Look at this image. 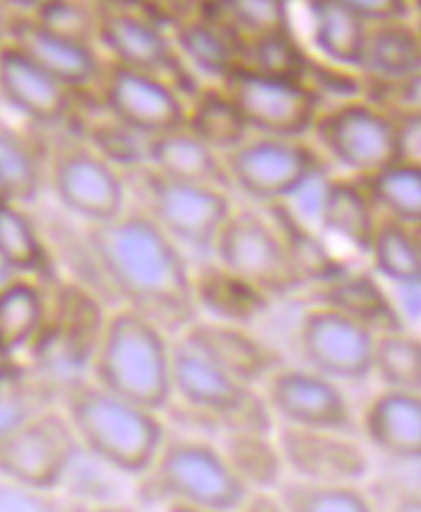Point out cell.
Returning a JSON list of instances; mask_svg holds the SVG:
<instances>
[{"label": "cell", "mask_w": 421, "mask_h": 512, "mask_svg": "<svg viewBox=\"0 0 421 512\" xmlns=\"http://www.w3.org/2000/svg\"><path fill=\"white\" fill-rule=\"evenodd\" d=\"M88 241L129 308L163 331L195 323V280L178 243L149 213H122L107 223L91 224Z\"/></svg>", "instance_id": "1"}, {"label": "cell", "mask_w": 421, "mask_h": 512, "mask_svg": "<svg viewBox=\"0 0 421 512\" xmlns=\"http://www.w3.org/2000/svg\"><path fill=\"white\" fill-rule=\"evenodd\" d=\"M60 397L83 452L121 475L139 478L167 438L157 410L117 396L98 382L75 379L61 387Z\"/></svg>", "instance_id": "2"}, {"label": "cell", "mask_w": 421, "mask_h": 512, "mask_svg": "<svg viewBox=\"0 0 421 512\" xmlns=\"http://www.w3.org/2000/svg\"><path fill=\"white\" fill-rule=\"evenodd\" d=\"M137 488L145 504L163 512H229L252 491L224 450L170 435L137 478Z\"/></svg>", "instance_id": "3"}, {"label": "cell", "mask_w": 421, "mask_h": 512, "mask_svg": "<svg viewBox=\"0 0 421 512\" xmlns=\"http://www.w3.org/2000/svg\"><path fill=\"white\" fill-rule=\"evenodd\" d=\"M172 346L160 326L132 308L114 313L93 351V381L129 401L165 409L173 397Z\"/></svg>", "instance_id": "4"}, {"label": "cell", "mask_w": 421, "mask_h": 512, "mask_svg": "<svg viewBox=\"0 0 421 512\" xmlns=\"http://www.w3.org/2000/svg\"><path fill=\"white\" fill-rule=\"evenodd\" d=\"M311 134L318 149L352 177H371L403 159L402 122L364 93L323 108Z\"/></svg>", "instance_id": "5"}, {"label": "cell", "mask_w": 421, "mask_h": 512, "mask_svg": "<svg viewBox=\"0 0 421 512\" xmlns=\"http://www.w3.org/2000/svg\"><path fill=\"white\" fill-rule=\"evenodd\" d=\"M213 249L221 269L265 297L287 294L303 279L292 244L255 211H232Z\"/></svg>", "instance_id": "6"}, {"label": "cell", "mask_w": 421, "mask_h": 512, "mask_svg": "<svg viewBox=\"0 0 421 512\" xmlns=\"http://www.w3.org/2000/svg\"><path fill=\"white\" fill-rule=\"evenodd\" d=\"M227 175L255 200L282 201L323 178V152L306 137L254 135L223 155Z\"/></svg>", "instance_id": "7"}, {"label": "cell", "mask_w": 421, "mask_h": 512, "mask_svg": "<svg viewBox=\"0 0 421 512\" xmlns=\"http://www.w3.org/2000/svg\"><path fill=\"white\" fill-rule=\"evenodd\" d=\"M173 396L234 433H267L269 405L204 354L181 341L172 351Z\"/></svg>", "instance_id": "8"}, {"label": "cell", "mask_w": 421, "mask_h": 512, "mask_svg": "<svg viewBox=\"0 0 421 512\" xmlns=\"http://www.w3.org/2000/svg\"><path fill=\"white\" fill-rule=\"evenodd\" d=\"M83 453L65 410L51 405L0 437V476L58 491Z\"/></svg>", "instance_id": "9"}, {"label": "cell", "mask_w": 421, "mask_h": 512, "mask_svg": "<svg viewBox=\"0 0 421 512\" xmlns=\"http://www.w3.org/2000/svg\"><path fill=\"white\" fill-rule=\"evenodd\" d=\"M221 88L250 132L306 137L323 111V96L308 80L262 75L237 68Z\"/></svg>", "instance_id": "10"}, {"label": "cell", "mask_w": 421, "mask_h": 512, "mask_svg": "<svg viewBox=\"0 0 421 512\" xmlns=\"http://www.w3.org/2000/svg\"><path fill=\"white\" fill-rule=\"evenodd\" d=\"M375 336L359 318L320 303L301 318L298 346L308 368L334 381L359 382L372 376Z\"/></svg>", "instance_id": "11"}, {"label": "cell", "mask_w": 421, "mask_h": 512, "mask_svg": "<svg viewBox=\"0 0 421 512\" xmlns=\"http://www.w3.org/2000/svg\"><path fill=\"white\" fill-rule=\"evenodd\" d=\"M149 213L176 243L213 249L232 208L223 188L185 182L150 170L144 175Z\"/></svg>", "instance_id": "12"}, {"label": "cell", "mask_w": 421, "mask_h": 512, "mask_svg": "<svg viewBox=\"0 0 421 512\" xmlns=\"http://www.w3.org/2000/svg\"><path fill=\"white\" fill-rule=\"evenodd\" d=\"M270 414L287 427L356 435L357 420L341 382L308 368H278L265 381Z\"/></svg>", "instance_id": "13"}, {"label": "cell", "mask_w": 421, "mask_h": 512, "mask_svg": "<svg viewBox=\"0 0 421 512\" xmlns=\"http://www.w3.org/2000/svg\"><path fill=\"white\" fill-rule=\"evenodd\" d=\"M101 83L102 103L125 129L152 139L186 126L185 101L160 73L111 65Z\"/></svg>", "instance_id": "14"}, {"label": "cell", "mask_w": 421, "mask_h": 512, "mask_svg": "<svg viewBox=\"0 0 421 512\" xmlns=\"http://www.w3.org/2000/svg\"><path fill=\"white\" fill-rule=\"evenodd\" d=\"M51 187L58 200L91 224L107 223L124 213L125 191L119 173L98 152L70 145L51 163Z\"/></svg>", "instance_id": "15"}, {"label": "cell", "mask_w": 421, "mask_h": 512, "mask_svg": "<svg viewBox=\"0 0 421 512\" xmlns=\"http://www.w3.org/2000/svg\"><path fill=\"white\" fill-rule=\"evenodd\" d=\"M354 437L285 425L277 445L283 465L295 473L297 480L359 483L369 470V458Z\"/></svg>", "instance_id": "16"}, {"label": "cell", "mask_w": 421, "mask_h": 512, "mask_svg": "<svg viewBox=\"0 0 421 512\" xmlns=\"http://www.w3.org/2000/svg\"><path fill=\"white\" fill-rule=\"evenodd\" d=\"M96 43L111 65L160 73L178 63L172 32L142 9H101Z\"/></svg>", "instance_id": "17"}, {"label": "cell", "mask_w": 421, "mask_h": 512, "mask_svg": "<svg viewBox=\"0 0 421 512\" xmlns=\"http://www.w3.org/2000/svg\"><path fill=\"white\" fill-rule=\"evenodd\" d=\"M7 40L70 91L102 80L106 71L96 43L66 37L30 19L12 20Z\"/></svg>", "instance_id": "18"}, {"label": "cell", "mask_w": 421, "mask_h": 512, "mask_svg": "<svg viewBox=\"0 0 421 512\" xmlns=\"http://www.w3.org/2000/svg\"><path fill=\"white\" fill-rule=\"evenodd\" d=\"M70 94L14 43L0 45V96L10 108L38 124H56L70 109Z\"/></svg>", "instance_id": "19"}, {"label": "cell", "mask_w": 421, "mask_h": 512, "mask_svg": "<svg viewBox=\"0 0 421 512\" xmlns=\"http://www.w3.org/2000/svg\"><path fill=\"white\" fill-rule=\"evenodd\" d=\"M305 33L301 40L311 56L323 65L357 73L369 22L339 0H298Z\"/></svg>", "instance_id": "20"}, {"label": "cell", "mask_w": 421, "mask_h": 512, "mask_svg": "<svg viewBox=\"0 0 421 512\" xmlns=\"http://www.w3.org/2000/svg\"><path fill=\"white\" fill-rule=\"evenodd\" d=\"M178 60L199 75L223 84L241 66V38L203 0L193 14L173 25Z\"/></svg>", "instance_id": "21"}, {"label": "cell", "mask_w": 421, "mask_h": 512, "mask_svg": "<svg viewBox=\"0 0 421 512\" xmlns=\"http://www.w3.org/2000/svg\"><path fill=\"white\" fill-rule=\"evenodd\" d=\"M367 442L385 457L421 463V391L384 389L361 419Z\"/></svg>", "instance_id": "22"}, {"label": "cell", "mask_w": 421, "mask_h": 512, "mask_svg": "<svg viewBox=\"0 0 421 512\" xmlns=\"http://www.w3.org/2000/svg\"><path fill=\"white\" fill-rule=\"evenodd\" d=\"M421 70V35L415 15L369 25L357 75L367 86L394 83Z\"/></svg>", "instance_id": "23"}, {"label": "cell", "mask_w": 421, "mask_h": 512, "mask_svg": "<svg viewBox=\"0 0 421 512\" xmlns=\"http://www.w3.org/2000/svg\"><path fill=\"white\" fill-rule=\"evenodd\" d=\"M183 341L250 386L278 369L277 354L236 326L195 322Z\"/></svg>", "instance_id": "24"}, {"label": "cell", "mask_w": 421, "mask_h": 512, "mask_svg": "<svg viewBox=\"0 0 421 512\" xmlns=\"http://www.w3.org/2000/svg\"><path fill=\"white\" fill-rule=\"evenodd\" d=\"M147 154L153 170L165 177L219 188L231 183L223 154L186 126L152 137Z\"/></svg>", "instance_id": "25"}, {"label": "cell", "mask_w": 421, "mask_h": 512, "mask_svg": "<svg viewBox=\"0 0 421 512\" xmlns=\"http://www.w3.org/2000/svg\"><path fill=\"white\" fill-rule=\"evenodd\" d=\"M379 215L359 178H331L324 183L321 223L329 233L336 234L359 251L369 252Z\"/></svg>", "instance_id": "26"}, {"label": "cell", "mask_w": 421, "mask_h": 512, "mask_svg": "<svg viewBox=\"0 0 421 512\" xmlns=\"http://www.w3.org/2000/svg\"><path fill=\"white\" fill-rule=\"evenodd\" d=\"M369 191L380 215L408 226H421V162L397 160L371 177L359 178Z\"/></svg>", "instance_id": "27"}, {"label": "cell", "mask_w": 421, "mask_h": 512, "mask_svg": "<svg viewBox=\"0 0 421 512\" xmlns=\"http://www.w3.org/2000/svg\"><path fill=\"white\" fill-rule=\"evenodd\" d=\"M367 254L384 279L421 289V254L412 226L379 215Z\"/></svg>", "instance_id": "28"}, {"label": "cell", "mask_w": 421, "mask_h": 512, "mask_svg": "<svg viewBox=\"0 0 421 512\" xmlns=\"http://www.w3.org/2000/svg\"><path fill=\"white\" fill-rule=\"evenodd\" d=\"M313 65L315 58L301 40L297 28L242 42L239 68L244 70L262 75L308 80Z\"/></svg>", "instance_id": "29"}, {"label": "cell", "mask_w": 421, "mask_h": 512, "mask_svg": "<svg viewBox=\"0 0 421 512\" xmlns=\"http://www.w3.org/2000/svg\"><path fill=\"white\" fill-rule=\"evenodd\" d=\"M186 127L223 155L250 134L223 88L208 89L196 99L195 106L188 109Z\"/></svg>", "instance_id": "30"}, {"label": "cell", "mask_w": 421, "mask_h": 512, "mask_svg": "<svg viewBox=\"0 0 421 512\" xmlns=\"http://www.w3.org/2000/svg\"><path fill=\"white\" fill-rule=\"evenodd\" d=\"M241 42L295 28V0H204Z\"/></svg>", "instance_id": "31"}, {"label": "cell", "mask_w": 421, "mask_h": 512, "mask_svg": "<svg viewBox=\"0 0 421 512\" xmlns=\"http://www.w3.org/2000/svg\"><path fill=\"white\" fill-rule=\"evenodd\" d=\"M372 374L384 389L421 391V338L400 330L379 331L375 336Z\"/></svg>", "instance_id": "32"}, {"label": "cell", "mask_w": 421, "mask_h": 512, "mask_svg": "<svg viewBox=\"0 0 421 512\" xmlns=\"http://www.w3.org/2000/svg\"><path fill=\"white\" fill-rule=\"evenodd\" d=\"M287 512H379L359 483L295 480L278 488Z\"/></svg>", "instance_id": "33"}, {"label": "cell", "mask_w": 421, "mask_h": 512, "mask_svg": "<svg viewBox=\"0 0 421 512\" xmlns=\"http://www.w3.org/2000/svg\"><path fill=\"white\" fill-rule=\"evenodd\" d=\"M321 303L359 318L377 333L403 328L384 292L367 277H347L333 282L324 289Z\"/></svg>", "instance_id": "34"}, {"label": "cell", "mask_w": 421, "mask_h": 512, "mask_svg": "<svg viewBox=\"0 0 421 512\" xmlns=\"http://www.w3.org/2000/svg\"><path fill=\"white\" fill-rule=\"evenodd\" d=\"M43 298L27 282H12L0 289V351L4 356L32 340L42 325Z\"/></svg>", "instance_id": "35"}, {"label": "cell", "mask_w": 421, "mask_h": 512, "mask_svg": "<svg viewBox=\"0 0 421 512\" xmlns=\"http://www.w3.org/2000/svg\"><path fill=\"white\" fill-rule=\"evenodd\" d=\"M53 389L33 381L14 366L0 378V437L53 405Z\"/></svg>", "instance_id": "36"}, {"label": "cell", "mask_w": 421, "mask_h": 512, "mask_svg": "<svg viewBox=\"0 0 421 512\" xmlns=\"http://www.w3.org/2000/svg\"><path fill=\"white\" fill-rule=\"evenodd\" d=\"M0 261L17 270H38L45 262L32 223L9 200H0Z\"/></svg>", "instance_id": "37"}, {"label": "cell", "mask_w": 421, "mask_h": 512, "mask_svg": "<svg viewBox=\"0 0 421 512\" xmlns=\"http://www.w3.org/2000/svg\"><path fill=\"white\" fill-rule=\"evenodd\" d=\"M0 180L10 200H32L37 195L38 167L19 135L0 126Z\"/></svg>", "instance_id": "38"}, {"label": "cell", "mask_w": 421, "mask_h": 512, "mask_svg": "<svg viewBox=\"0 0 421 512\" xmlns=\"http://www.w3.org/2000/svg\"><path fill=\"white\" fill-rule=\"evenodd\" d=\"M99 12L88 0H42L28 19L66 37L96 43Z\"/></svg>", "instance_id": "39"}, {"label": "cell", "mask_w": 421, "mask_h": 512, "mask_svg": "<svg viewBox=\"0 0 421 512\" xmlns=\"http://www.w3.org/2000/svg\"><path fill=\"white\" fill-rule=\"evenodd\" d=\"M364 94L405 126H421V70L394 83L367 86Z\"/></svg>", "instance_id": "40"}, {"label": "cell", "mask_w": 421, "mask_h": 512, "mask_svg": "<svg viewBox=\"0 0 421 512\" xmlns=\"http://www.w3.org/2000/svg\"><path fill=\"white\" fill-rule=\"evenodd\" d=\"M0 512H70L58 491L0 476Z\"/></svg>", "instance_id": "41"}, {"label": "cell", "mask_w": 421, "mask_h": 512, "mask_svg": "<svg viewBox=\"0 0 421 512\" xmlns=\"http://www.w3.org/2000/svg\"><path fill=\"white\" fill-rule=\"evenodd\" d=\"M369 24L410 17L415 12L413 0H339Z\"/></svg>", "instance_id": "42"}, {"label": "cell", "mask_w": 421, "mask_h": 512, "mask_svg": "<svg viewBox=\"0 0 421 512\" xmlns=\"http://www.w3.org/2000/svg\"><path fill=\"white\" fill-rule=\"evenodd\" d=\"M229 512H287V508L277 491L273 493L270 489H255Z\"/></svg>", "instance_id": "43"}, {"label": "cell", "mask_w": 421, "mask_h": 512, "mask_svg": "<svg viewBox=\"0 0 421 512\" xmlns=\"http://www.w3.org/2000/svg\"><path fill=\"white\" fill-rule=\"evenodd\" d=\"M387 512H421L420 491H407L400 494Z\"/></svg>", "instance_id": "44"}, {"label": "cell", "mask_w": 421, "mask_h": 512, "mask_svg": "<svg viewBox=\"0 0 421 512\" xmlns=\"http://www.w3.org/2000/svg\"><path fill=\"white\" fill-rule=\"evenodd\" d=\"M81 512H140L134 506L125 503H114V501H101V503L93 504L84 508Z\"/></svg>", "instance_id": "45"}, {"label": "cell", "mask_w": 421, "mask_h": 512, "mask_svg": "<svg viewBox=\"0 0 421 512\" xmlns=\"http://www.w3.org/2000/svg\"><path fill=\"white\" fill-rule=\"evenodd\" d=\"M99 9H142L145 0H94Z\"/></svg>", "instance_id": "46"}, {"label": "cell", "mask_w": 421, "mask_h": 512, "mask_svg": "<svg viewBox=\"0 0 421 512\" xmlns=\"http://www.w3.org/2000/svg\"><path fill=\"white\" fill-rule=\"evenodd\" d=\"M10 25H12V17L7 14V10L4 9V5L0 2V45L7 42V38H9Z\"/></svg>", "instance_id": "47"}, {"label": "cell", "mask_w": 421, "mask_h": 512, "mask_svg": "<svg viewBox=\"0 0 421 512\" xmlns=\"http://www.w3.org/2000/svg\"><path fill=\"white\" fill-rule=\"evenodd\" d=\"M413 233H415V238H417L418 247H420L421 254V226H415L413 228Z\"/></svg>", "instance_id": "48"}, {"label": "cell", "mask_w": 421, "mask_h": 512, "mask_svg": "<svg viewBox=\"0 0 421 512\" xmlns=\"http://www.w3.org/2000/svg\"><path fill=\"white\" fill-rule=\"evenodd\" d=\"M0 200H9V195H7V191H5L4 183H2V180H0Z\"/></svg>", "instance_id": "49"}, {"label": "cell", "mask_w": 421, "mask_h": 512, "mask_svg": "<svg viewBox=\"0 0 421 512\" xmlns=\"http://www.w3.org/2000/svg\"><path fill=\"white\" fill-rule=\"evenodd\" d=\"M413 7H415L417 14H421V0H413Z\"/></svg>", "instance_id": "50"}, {"label": "cell", "mask_w": 421, "mask_h": 512, "mask_svg": "<svg viewBox=\"0 0 421 512\" xmlns=\"http://www.w3.org/2000/svg\"><path fill=\"white\" fill-rule=\"evenodd\" d=\"M415 19H417L418 30H420L421 35V14H415Z\"/></svg>", "instance_id": "51"}, {"label": "cell", "mask_w": 421, "mask_h": 512, "mask_svg": "<svg viewBox=\"0 0 421 512\" xmlns=\"http://www.w3.org/2000/svg\"><path fill=\"white\" fill-rule=\"evenodd\" d=\"M0 356H4V354H2V351H0Z\"/></svg>", "instance_id": "52"}]
</instances>
